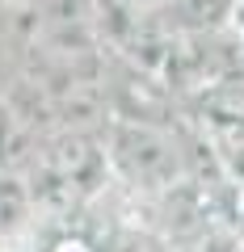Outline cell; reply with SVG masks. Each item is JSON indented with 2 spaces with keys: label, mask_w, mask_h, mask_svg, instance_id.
Returning <instances> with one entry per match:
<instances>
[{
  "label": "cell",
  "mask_w": 244,
  "mask_h": 252,
  "mask_svg": "<svg viewBox=\"0 0 244 252\" xmlns=\"http://www.w3.org/2000/svg\"><path fill=\"white\" fill-rule=\"evenodd\" d=\"M227 21H232V30L244 38V0H232V13H227Z\"/></svg>",
  "instance_id": "cell-5"
},
{
  "label": "cell",
  "mask_w": 244,
  "mask_h": 252,
  "mask_svg": "<svg viewBox=\"0 0 244 252\" xmlns=\"http://www.w3.org/2000/svg\"><path fill=\"white\" fill-rule=\"evenodd\" d=\"M46 252H101V248H93L84 235H72V231H68V235H59V240H55Z\"/></svg>",
  "instance_id": "cell-4"
},
{
  "label": "cell",
  "mask_w": 244,
  "mask_h": 252,
  "mask_svg": "<svg viewBox=\"0 0 244 252\" xmlns=\"http://www.w3.org/2000/svg\"><path fill=\"white\" fill-rule=\"evenodd\" d=\"M101 143H105L109 172H118L131 189H143V193L160 198L164 189L185 181L181 143L156 118H118L114 114L105 122V130H101Z\"/></svg>",
  "instance_id": "cell-1"
},
{
  "label": "cell",
  "mask_w": 244,
  "mask_h": 252,
  "mask_svg": "<svg viewBox=\"0 0 244 252\" xmlns=\"http://www.w3.org/2000/svg\"><path fill=\"white\" fill-rule=\"evenodd\" d=\"M34 152H38V135L21 122L17 109L0 97V168L21 177L30 168V160H34Z\"/></svg>",
  "instance_id": "cell-2"
},
{
  "label": "cell",
  "mask_w": 244,
  "mask_h": 252,
  "mask_svg": "<svg viewBox=\"0 0 244 252\" xmlns=\"http://www.w3.org/2000/svg\"><path fill=\"white\" fill-rule=\"evenodd\" d=\"M4 4H26V0H4Z\"/></svg>",
  "instance_id": "cell-6"
},
{
  "label": "cell",
  "mask_w": 244,
  "mask_h": 252,
  "mask_svg": "<svg viewBox=\"0 0 244 252\" xmlns=\"http://www.w3.org/2000/svg\"><path fill=\"white\" fill-rule=\"evenodd\" d=\"M34 206H30V193H26V181L17 172H4L0 168V235H13L30 223Z\"/></svg>",
  "instance_id": "cell-3"
}]
</instances>
